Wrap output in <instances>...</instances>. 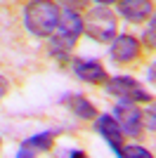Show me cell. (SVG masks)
Instances as JSON below:
<instances>
[{"mask_svg":"<svg viewBox=\"0 0 156 158\" xmlns=\"http://www.w3.org/2000/svg\"><path fill=\"white\" fill-rule=\"evenodd\" d=\"M80 33H83V17L78 14V10H66L64 7L57 28L50 35V54L62 61L69 59V54L76 47Z\"/></svg>","mask_w":156,"mask_h":158,"instance_id":"1","label":"cell"},{"mask_svg":"<svg viewBox=\"0 0 156 158\" xmlns=\"http://www.w3.org/2000/svg\"><path fill=\"white\" fill-rule=\"evenodd\" d=\"M59 17H62V7L52 0H31L24 7V24L36 38H50L59 24Z\"/></svg>","mask_w":156,"mask_h":158,"instance_id":"2","label":"cell"},{"mask_svg":"<svg viewBox=\"0 0 156 158\" xmlns=\"http://www.w3.org/2000/svg\"><path fill=\"white\" fill-rule=\"evenodd\" d=\"M116 14L111 12L106 5H99V7H92L88 17L83 19V31L90 35L92 40L97 43H111L116 38Z\"/></svg>","mask_w":156,"mask_h":158,"instance_id":"3","label":"cell"},{"mask_svg":"<svg viewBox=\"0 0 156 158\" xmlns=\"http://www.w3.org/2000/svg\"><path fill=\"white\" fill-rule=\"evenodd\" d=\"M104 90L114 97H121L125 102H151V94L144 90L135 78H130V76H114V78H106L104 80Z\"/></svg>","mask_w":156,"mask_h":158,"instance_id":"4","label":"cell"},{"mask_svg":"<svg viewBox=\"0 0 156 158\" xmlns=\"http://www.w3.org/2000/svg\"><path fill=\"white\" fill-rule=\"evenodd\" d=\"M114 118H116V123L121 125V130H123V135H132V137H137L140 132H142V125H144V116L142 111L137 109L135 102H121V104L114 106Z\"/></svg>","mask_w":156,"mask_h":158,"instance_id":"5","label":"cell"},{"mask_svg":"<svg viewBox=\"0 0 156 158\" xmlns=\"http://www.w3.org/2000/svg\"><path fill=\"white\" fill-rule=\"evenodd\" d=\"M140 52H142V43L135 35H130V33L116 35V38L111 40V52L109 54L116 64H132L140 57Z\"/></svg>","mask_w":156,"mask_h":158,"instance_id":"6","label":"cell"},{"mask_svg":"<svg viewBox=\"0 0 156 158\" xmlns=\"http://www.w3.org/2000/svg\"><path fill=\"white\" fill-rule=\"evenodd\" d=\"M54 135H57V130H45V132H40V135H33V137L24 139L14 156L17 158H33V156H38V153L52 151L54 149Z\"/></svg>","mask_w":156,"mask_h":158,"instance_id":"7","label":"cell"},{"mask_svg":"<svg viewBox=\"0 0 156 158\" xmlns=\"http://www.w3.org/2000/svg\"><path fill=\"white\" fill-rule=\"evenodd\" d=\"M95 130L102 135L104 142L111 146V151L118 156V151L123 149V130H121V125L116 123V118L109 116V113L97 116V118H95Z\"/></svg>","mask_w":156,"mask_h":158,"instance_id":"8","label":"cell"},{"mask_svg":"<svg viewBox=\"0 0 156 158\" xmlns=\"http://www.w3.org/2000/svg\"><path fill=\"white\" fill-rule=\"evenodd\" d=\"M73 66V73H76V78H80L83 83H90V85H97V83H104L106 80V71H104L102 61L97 59H76L71 61Z\"/></svg>","mask_w":156,"mask_h":158,"instance_id":"9","label":"cell"},{"mask_svg":"<svg viewBox=\"0 0 156 158\" xmlns=\"http://www.w3.org/2000/svg\"><path fill=\"white\" fill-rule=\"evenodd\" d=\"M151 12H154L151 0H118V14L125 17L128 21H132V24L149 19Z\"/></svg>","mask_w":156,"mask_h":158,"instance_id":"10","label":"cell"},{"mask_svg":"<svg viewBox=\"0 0 156 158\" xmlns=\"http://www.w3.org/2000/svg\"><path fill=\"white\" fill-rule=\"evenodd\" d=\"M62 104H66L78 118H85V120H95V118H97V109H95V104H92L90 99H85L83 94H66V97L62 99Z\"/></svg>","mask_w":156,"mask_h":158,"instance_id":"11","label":"cell"},{"mask_svg":"<svg viewBox=\"0 0 156 158\" xmlns=\"http://www.w3.org/2000/svg\"><path fill=\"white\" fill-rule=\"evenodd\" d=\"M121 158H151V151L144 149V146H137V144H130V146H123L118 151Z\"/></svg>","mask_w":156,"mask_h":158,"instance_id":"12","label":"cell"},{"mask_svg":"<svg viewBox=\"0 0 156 158\" xmlns=\"http://www.w3.org/2000/svg\"><path fill=\"white\" fill-rule=\"evenodd\" d=\"M142 116H144V125L156 132V102L147 109V111H142Z\"/></svg>","mask_w":156,"mask_h":158,"instance_id":"13","label":"cell"},{"mask_svg":"<svg viewBox=\"0 0 156 158\" xmlns=\"http://www.w3.org/2000/svg\"><path fill=\"white\" fill-rule=\"evenodd\" d=\"M142 43L147 47H151V50H156V31L154 28H147V31L142 33Z\"/></svg>","mask_w":156,"mask_h":158,"instance_id":"14","label":"cell"},{"mask_svg":"<svg viewBox=\"0 0 156 158\" xmlns=\"http://www.w3.org/2000/svg\"><path fill=\"white\" fill-rule=\"evenodd\" d=\"M88 0H59V5L66 7V10H80Z\"/></svg>","mask_w":156,"mask_h":158,"instance_id":"15","label":"cell"},{"mask_svg":"<svg viewBox=\"0 0 156 158\" xmlns=\"http://www.w3.org/2000/svg\"><path fill=\"white\" fill-rule=\"evenodd\" d=\"M7 90H10V83H7V80L2 78V76H0V99H2V97L7 94Z\"/></svg>","mask_w":156,"mask_h":158,"instance_id":"16","label":"cell"},{"mask_svg":"<svg viewBox=\"0 0 156 158\" xmlns=\"http://www.w3.org/2000/svg\"><path fill=\"white\" fill-rule=\"evenodd\" d=\"M66 156H69V158H83V156H85V151H80V149H71V151L66 153Z\"/></svg>","mask_w":156,"mask_h":158,"instance_id":"17","label":"cell"},{"mask_svg":"<svg viewBox=\"0 0 156 158\" xmlns=\"http://www.w3.org/2000/svg\"><path fill=\"white\" fill-rule=\"evenodd\" d=\"M147 76H149V80H151V83L156 85V64H151V66H149V71H147Z\"/></svg>","mask_w":156,"mask_h":158,"instance_id":"18","label":"cell"},{"mask_svg":"<svg viewBox=\"0 0 156 158\" xmlns=\"http://www.w3.org/2000/svg\"><path fill=\"white\" fill-rule=\"evenodd\" d=\"M149 28L156 31V12H151V17H149Z\"/></svg>","mask_w":156,"mask_h":158,"instance_id":"19","label":"cell"},{"mask_svg":"<svg viewBox=\"0 0 156 158\" xmlns=\"http://www.w3.org/2000/svg\"><path fill=\"white\" fill-rule=\"evenodd\" d=\"M99 5H114V2H118V0H97Z\"/></svg>","mask_w":156,"mask_h":158,"instance_id":"20","label":"cell"}]
</instances>
